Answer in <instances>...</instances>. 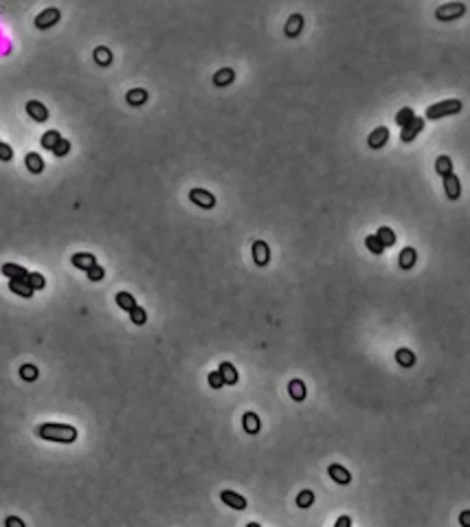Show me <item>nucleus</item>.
I'll list each match as a JSON object with an SVG mask.
<instances>
[{
  "label": "nucleus",
  "instance_id": "1",
  "mask_svg": "<svg viewBox=\"0 0 470 527\" xmlns=\"http://www.w3.org/2000/svg\"><path fill=\"white\" fill-rule=\"evenodd\" d=\"M37 437L44 441H55V444H73L77 439V429L71 424H53L46 422L37 426Z\"/></svg>",
  "mask_w": 470,
  "mask_h": 527
},
{
  "label": "nucleus",
  "instance_id": "40",
  "mask_svg": "<svg viewBox=\"0 0 470 527\" xmlns=\"http://www.w3.org/2000/svg\"><path fill=\"white\" fill-rule=\"evenodd\" d=\"M5 527H25V523H22V518H18V516H7Z\"/></svg>",
  "mask_w": 470,
  "mask_h": 527
},
{
  "label": "nucleus",
  "instance_id": "21",
  "mask_svg": "<svg viewBox=\"0 0 470 527\" xmlns=\"http://www.w3.org/2000/svg\"><path fill=\"white\" fill-rule=\"evenodd\" d=\"M27 169L31 174H40L42 169H44V160H42V156L40 154H35V152H29L27 154Z\"/></svg>",
  "mask_w": 470,
  "mask_h": 527
},
{
  "label": "nucleus",
  "instance_id": "9",
  "mask_svg": "<svg viewBox=\"0 0 470 527\" xmlns=\"http://www.w3.org/2000/svg\"><path fill=\"white\" fill-rule=\"evenodd\" d=\"M253 259H255L257 266H266L268 264V259H271V249H268L266 242H261V239L253 242Z\"/></svg>",
  "mask_w": 470,
  "mask_h": 527
},
{
  "label": "nucleus",
  "instance_id": "4",
  "mask_svg": "<svg viewBox=\"0 0 470 527\" xmlns=\"http://www.w3.org/2000/svg\"><path fill=\"white\" fill-rule=\"evenodd\" d=\"M189 200H191L194 205L202 207V209H213V207H215V196H213L211 191L200 189V187H196V189L189 191Z\"/></svg>",
  "mask_w": 470,
  "mask_h": 527
},
{
  "label": "nucleus",
  "instance_id": "16",
  "mask_svg": "<svg viewBox=\"0 0 470 527\" xmlns=\"http://www.w3.org/2000/svg\"><path fill=\"white\" fill-rule=\"evenodd\" d=\"M218 371H220V376H222V380H224V384H235L237 382V369L231 365V362H222V365L218 367Z\"/></svg>",
  "mask_w": 470,
  "mask_h": 527
},
{
  "label": "nucleus",
  "instance_id": "28",
  "mask_svg": "<svg viewBox=\"0 0 470 527\" xmlns=\"http://www.w3.org/2000/svg\"><path fill=\"white\" fill-rule=\"evenodd\" d=\"M95 62L99 66H108L112 62V53L110 49H106V46H97L95 49Z\"/></svg>",
  "mask_w": 470,
  "mask_h": 527
},
{
  "label": "nucleus",
  "instance_id": "37",
  "mask_svg": "<svg viewBox=\"0 0 470 527\" xmlns=\"http://www.w3.org/2000/svg\"><path fill=\"white\" fill-rule=\"evenodd\" d=\"M68 152H71V141H66V138H59V143L53 147V154H55V156H66Z\"/></svg>",
  "mask_w": 470,
  "mask_h": 527
},
{
  "label": "nucleus",
  "instance_id": "24",
  "mask_svg": "<svg viewBox=\"0 0 470 527\" xmlns=\"http://www.w3.org/2000/svg\"><path fill=\"white\" fill-rule=\"evenodd\" d=\"M117 306L121 310H126V312H132V310L136 308V299L130 292H119L117 294Z\"/></svg>",
  "mask_w": 470,
  "mask_h": 527
},
{
  "label": "nucleus",
  "instance_id": "30",
  "mask_svg": "<svg viewBox=\"0 0 470 527\" xmlns=\"http://www.w3.org/2000/svg\"><path fill=\"white\" fill-rule=\"evenodd\" d=\"M20 376H22V380H27V382H33L37 376H40V371H37V367L35 365H22L20 367Z\"/></svg>",
  "mask_w": 470,
  "mask_h": 527
},
{
  "label": "nucleus",
  "instance_id": "31",
  "mask_svg": "<svg viewBox=\"0 0 470 527\" xmlns=\"http://www.w3.org/2000/svg\"><path fill=\"white\" fill-rule=\"evenodd\" d=\"M435 169L442 176H448V174H453V160L448 156H440V158H437V163H435Z\"/></svg>",
  "mask_w": 470,
  "mask_h": 527
},
{
  "label": "nucleus",
  "instance_id": "14",
  "mask_svg": "<svg viewBox=\"0 0 470 527\" xmlns=\"http://www.w3.org/2000/svg\"><path fill=\"white\" fill-rule=\"evenodd\" d=\"M387 138H389V130L384 128V126H380V128H376L372 134H369V147H374V150H380V147L387 143Z\"/></svg>",
  "mask_w": 470,
  "mask_h": 527
},
{
  "label": "nucleus",
  "instance_id": "13",
  "mask_svg": "<svg viewBox=\"0 0 470 527\" xmlns=\"http://www.w3.org/2000/svg\"><path fill=\"white\" fill-rule=\"evenodd\" d=\"M71 261H73V266H75V268H79V270H86V273H88V270H90V268H92V266H95V264H97L95 255H90V253H75Z\"/></svg>",
  "mask_w": 470,
  "mask_h": 527
},
{
  "label": "nucleus",
  "instance_id": "32",
  "mask_svg": "<svg viewBox=\"0 0 470 527\" xmlns=\"http://www.w3.org/2000/svg\"><path fill=\"white\" fill-rule=\"evenodd\" d=\"M312 503H314V492L312 490H301V492H299V497H297V505L299 508L305 510V508H310Z\"/></svg>",
  "mask_w": 470,
  "mask_h": 527
},
{
  "label": "nucleus",
  "instance_id": "35",
  "mask_svg": "<svg viewBox=\"0 0 470 527\" xmlns=\"http://www.w3.org/2000/svg\"><path fill=\"white\" fill-rule=\"evenodd\" d=\"M130 319H132L134 325H143L145 321H148V314H145V310L141 306H136L132 312H130Z\"/></svg>",
  "mask_w": 470,
  "mask_h": 527
},
{
  "label": "nucleus",
  "instance_id": "2",
  "mask_svg": "<svg viewBox=\"0 0 470 527\" xmlns=\"http://www.w3.org/2000/svg\"><path fill=\"white\" fill-rule=\"evenodd\" d=\"M461 110V102L459 99H446V102L433 104L428 106L426 110V119H442V117H451V114H457Z\"/></svg>",
  "mask_w": 470,
  "mask_h": 527
},
{
  "label": "nucleus",
  "instance_id": "18",
  "mask_svg": "<svg viewBox=\"0 0 470 527\" xmlns=\"http://www.w3.org/2000/svg\"><path fill=\"white\" fill-rule=\"evenodd\" d=\"M288 391H290V398H292V400H297V402L305 400V393H308L303 380H299V378H295V380H290Z\"/></svg>",
  "mask_w": 470,
  "mask_h": 527
},
{
  "label": "nucleus",
  "instance_id": "23",
  "mask_svg": "<svg viewBox=\"0 0 470 527\" xmlns=\"http://www.w3.org/2000/svg\"><path fill=\"white\" fill-rule=\"evenodd\" d=\"M415 261H418V253H415V249H404L402 253H400V266H402L404 270H411L415 266Z\"/></svg>",
  "mask_w": 470,
  "mask_h": 527
},
{
  "label": "nucleus",
  "instance_id": "36",
  "mask_svg": "<svg viewBox=\"0 0 470 527\" xmlns=\"http://www.w3.org/2000/svg\"><path fill=\"white\" fill-rule=\"evenodd\" d=\"M86 275H88L90 281H101V279L106 277V270H104V266H99V264H95V266H92Z\"/></svg>",
  "mask_w": 470,
  "mask_h": 527
},
{
  "label": "nucleus",
  "instance_id": "39",
  "mask_svg": "<svg viewBox=\"0 0 470 527\" xmlns=\"http://www.w3.org/2000/svg\"><path fill=\"white\" fill-rule=\"evenodd\" d=\"M13 158V150L7 143L0 141V160H11Z\"/></svg>",
  "mask_w": 470,
  "mask_h": 527
},
{
  "label": "nucleus",
  "instance_id": "7",
  "mask_svg": "<svg viewBox=\"0 0 470 527\" xmlns=\"http://www.w3.org/2000/svg\"><path fill=\"white\" fill-rule=\"evenodd\" d=\"M220 499H222V503H227L231 510H240V512H242V510H246V499L242 497V494L233 492V490H222Z\"/></svg>",
  "mask_w": 470,
  "mask_h": 527
},
{
  "label": "nucleus",
  "instance_id": "29",
  "mask_svg": "<svg viewBox=\"0 0 470 527\" xmlns=\"http://www.w3.org/2000/svg\"><path fill=\"white\" fill-rule=\"evenodd\" d=\"M415 119V112L411 110V108H402L398 114H396V123L400 128H404V126H409V123Z\"/></svg>",
  "mask_w": 470,
  "mask_h": 527
},
{
  "label": "nucleus",
  "instance_id": "17",
  "mask_svg": "<svg viewBox=\"0 0 470 527\" xmlns=\"http://www.w3.org/2000/svg\"><path fill=\"white\" fill-rule=\"evenodd\" d=\"M242 426H244V431H246V433H251V435H255V433H259L261 422H259L257 413H244V417H242Z\"/></svg>",
  "mask_w": 470,
  "mask_h": 527
},
{
  "label": "nucleus",
  "instance_id": "22",
  "mask_svg": "<svg viewBox=\"0 0 470 527\" xmlns=\"http://www.w3.org/2000/svg\"><path fill=\"white\" fill-rule=\"evenodd\" d=\"M3 275L9 277V279H27L29 277L27 270L22 266H18V264H5V266H3Z\"/></svg>",
  "mask_w": 470,
  "mask_h": 527
},
{
  "label": "nucleus",
  "instance_id": "12",
  "mask_svg": "<svg viewBox=\"0 0 470 527\" xmlns=\"http://www.w3.org/2000/svg\"><path fill=\"white\" fill-rule=\"evenodd\" d=\"M9 290L15 292V294H20V297H25V299H31V297H33V292H35L29 286L27 279H9Z\"/></svg>",
  "mask_w": 470,
  "mask_h": 527
},
{
  "label": "nucleus",
  "instance_id": "41",
  "mask_svg": "<svg viewBox=\"0 0 470 527\" xmlns=\"http://www.w3.org/2000/svg\"><path fill=\"white\" fill-rule=\"evenodd\" d=\"M459 525L461 527H470V510H466V512L459 514Z\"/></svg>",
  "mask_w": 470,
  "mask_h": 527
},
{
  "label": "nucleus",
  "instance_id": "6",
  "mask_svg": "<svg viewBox=\"0 0 470 527\" xmlns=\"http://www.w3.org/2000/svg\"><path fill=\"white\" fill-rule=\"evenodd\" d=\"M57 20H59V9H55V7H49V9H44V11L35 18V27H37V29H51L53 25H57Z\"/></svg>",
  "mask_w": 470,
  "mask_h": 527
},
{
  "label": "nucleus",
  "instance_id": "5",
  "mask_svg": "<svg viewBox=\"0 0 470 527\" xmlns=\"http://www.w3.org/2000/svg\"><path fill=\"white\" fill-rule=\"evenodd\" d=\"M424 130V119L422 117H415L409 126H404L402 128V132H400V141H404V143H411L415 136L420 134V132Z\"/></svg>",
  "mask_w": 470,
  "mask_h": 527
},
{
  "label": "nucleus",
  "instance_id": "27",
  "mask_svg": "<svg viewBox=\"0 0 470 527\" xmlns=\"http://www.w3.org/2000/svg\"><path fill=\"white\" fill-rule=\"evenodd\" d=\"M376 235H378V239L382 242L384 249H387V246H394V244H396V233H394V231H391L389 227H380V229H378V233H376Z\"/></svg>",
  "mask_w": 470,
  "mask_h": 527
},
{
  "label": "nucleus",
  "instance_id": "38",
  "mask_svg": "<svg viewBox=\"0 0 470 527\" xmlns=\"http://www.w3.org/2000/svg\"><path fill=\"white\" fill-rule=\"evenodd\" d=\"M209 384L213 387V389H222V387H224V380H222L220 371H211V374H209Z\"/></svg>",
  "mask_w": 470,
  "mask_h": 527
},
{
  "label": "nucleus",
  "instance_id": "10",
  "mask_svg": "<svg viewBox=\"0 0 470 527\" xmlns=\"http://www.w3.org/2000/svg\"><path fill=\"white\" fill-rule=\"evenodd\" d=\"M328 475L332 477L336 483H341V485H348V483L352 481V475H350V470H348V468H343L341 463H332V466L328 468Z\"/></svg>",
  "mask_w": 470,
  "mask_h": 527
},
{
  "label": "nucleus",
  "instance_id": "42",
  "mask_svg": "<svg viewBox=\"0 0 470 527\" xmlns=\"http://www.w3.org/2000/svg\"><path fill=\"white\" fill-rule=\"evenodd\" d=\"M334 527H352V518H350V516H341V518L336 521Z\"/></svg>",
  "mask_w": 470,
  "mask_h": 527
},
{
  "label": "nucleus",
  "instance_id": "15",
  "mask_svg": "<svg viewBox=\"0 0 470 527\" xmlns=\"http://www.w3.org/2000/svg\"><path fill=\"white\" fill-rule=\"evenodd\" d=\"M301 29H303V15L301 13L290 15L288 22H286V35L288 37H297L299 33H301Z\"/></svg>",
  "mask_w": 470,
  "mask_h": 527
},
{
  "label": "nucleus",
  "instance_id": "25",
  "mask_svg": "<svg viewBox=\"0 0 470 527\" xmlns=\"http://www.w3.org/2000/svg\"><path fill=\"white\" fill-rule=\"evenodd\" d=\"M396 360H398V365H402V367H411V365H415V354L411 350H406V347H402V350L396 352Z\"/></svg>",
  "mask_w": 470,
  "mask_h": 527
},
{
  "label": "nucleus",
  "instance_id": "43",
  "mask_svg": "<svg viewBox=\"0 0 470 527\" xmlns=\"http://www.w3.org/2000/svg\"><path fill=\"white\" fill-rule=\"evenodd\" d=\"M246 527H261V525H259V523H249Z\"/></svg>",
  "mask_w": 470,
  "mask_h": 527
},
{
  "label": "nucleus",
  "instance_id": "20",
  "mask_svg": "<svg viewBox=\"0 0 470 527\" xmlns=\"http://www.w3.org/2000/svg\"><path fill=\"white\" fill-rule=\"evenodd\" d=\"M233 79H235V71H233V68H220V71L213 75V84H215V86H229Z\"/></svg>",
  "mask_w": 470,
  "mask_h": 527
},
{
  "label": "nucleus",
  "instance_id": "3",
  "mask_svg": "<svg viewBox=\"0 0 470 527\" xmlns=\"http://www.w3.org/2000/svg\"><path fill=\"white\" fill-rule=\"evenodd\" d=\"M464 13H466V5H464V3H448V5L437 7V11H435L437 20H442V22L457 20V18H461Z\"/></svg>",
  "mask_w": 470,
  "mask_h": 527
},
{
  "label": "nucleus",
  "instance_id": "26",
  "mask_svg": "<svg viewBox=\"0 0 470 527\" xmlns=\"http://www.w3.org/2000/svg\"><path fill=\"white\" fill-rule=\"evenodd\" d=\"M59 138H62L59 132H55V130L44 132V134H42V147H44V150H51V152H53V147L59 143Z\"/></svg>",
  "mask_w": 470,
  "mask_h": 527
},
{
  "label": "nucleus",
  "instance_id": "34",
  "mask_svg": "<svg viewBox=\"0 0 470 527\" xmlns=\"http://www.w3.org/2000/svg\"><path fill=\"white\" fill-rule=\"evenodd\" d=\"M27 281H29V286H31L33 290H42L44 286H46V279H44V275H40V273H29Z\"/></svg>",
  "mask_w": 470,
  "mask_h": 527
},
{
  "label": "nucleus",
  "instance_id": "19",
  "mask_svg": "<svg viewBox=\"0 0 470 527\" xmlns=\"http://www.w3.org/2000/svg\"><path fill=\"white\" fill-rule=\"evenodd\" d=\"M126 102H128L130 106H143L145 102H148V90H143V88H132V90H128Z\"/></svg>",
  "mask_w": 470,
  "mask_h": 527
},
{
  "label": "nucleus",
  "instance_id": "33",
  "mask_svg": "<svg viewBox=\"0 0 470 527\" xmlns=\"http://www.w3.org/2000/svg\"><path fill=\"white\" fill-rule=\"evenodd\" d=\"M365 244H367V249L372 251L374 255H380L382 251H384V246H382V242L378 239V235H367V239H365Z\"/></svg>",
  "mask_w": 470,
  "mask_h": 527
},
{
  "label": "nucleus",
  "instance_id": "8",
  "mask_svg": "<svg viewBox=\"0 0 470 527\" xmlns=\"http://www.w3.org/2000/svg\"><path fill=\"white\" fill-rule=\"evenodd\" d=\"M27 114L33 121H37V123H44L46 119H49V110H46V106L40 104V102H35V99H31V102L27 104Z\"/></svg>",
  "mask_w": 470,
  "mask_h": 527
},
{
  "label": "nucleus",
  "instance_id": "11",
  "mask_svg": "<svg viewBox=\"0 0 470 527\" xmlns=\"http://www.w3.org/2000/svg\"><path fill=\"white\" fill-rule=\"evenodd\" d=\"M444 189H446V196L451 200H457L461 196V185H459V178L455 174H448L444 176Z\"/></svg>",
  "mask_w": 470,
  "mask_h": 527
}]
</instances>
